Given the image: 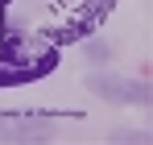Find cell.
Masks as SVG:
<instances>
[{"mask_svg":"<svg viewBox=\"0 0 153 145\" xmlns=\"http://www.w3.org/2000/svg\"><path fill=\"white\" fill-rule=\"evenodd\" d=\"M83 87L103 104H120V108H149L153 104V87L145 79H132L120 71H87Z\"/></svg>","mask_w":153,"mask_h":145,"instance_id":"1","label":"cell"},{"mask_svg":"<svg viewBox=\"0 0 153 145\" xmlns=\"http://www.w3.org/2000/svg\"><path fill=\"white\" fill-rule=\"evenodd\" d=\"M83 54H87L91 62H108V54H112V50H108V42H100V37H91V42L83 46Z\"/></svg>","mask_w":153,"mask_h":145,"instance_id":"3","label":"cell"},{"mask_svg":"<svg viewBox=\"0 0 153 145\" xmlns=\"http://www.w3.org/2000/svg\"><path fill=\"white\" fill-rule=\"evenodd\" d=\"M108 141L112 145H149L153 137L145 129H116V133H108Z\"/></svg>","mask_w":153,"mask_h":145,"instance_id":"2","label":"cell"}]
</instances>
